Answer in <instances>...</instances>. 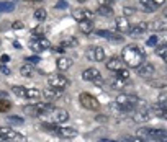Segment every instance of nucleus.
I'll return each mask as SVG.
<instances>
[{
  "label": "nucleus",
  "mask_w": 167,
  "mask_h": 142,
  "mask_svg": "<svg viewBox=\"0 0 167 142\" xmlns=\"http://www.w3.org/2000/svg\"><path fill=\"white\" fill-rule=\"evenodd\" d=\"M121 59L125 62L128 69H138L141 64L146 61V54H144L143 47L138 44H128L123 47L121 51Z\"/></svg>",
  "instance_id": "1"
},
{
  "label": "nucleus",
  "mask_w": 167,
  "mask_h": 142,
  "mask_svg": "<svg viewBox=\"0 0 167 142\" xmlns=\"http://www.w3.org/2000/svg\"><path fill=\"white\" fill-rule=\"evenodd\" d=\"M38 118L46 124H64L69 119V113L66 110H62V108H56V106H53L51 110L41 113Z\"/></svg>",
  "instance_id": "2"
},
{
  "label": "nucleus",
  "mask_w": 167,
  "mask_h": 142,
  "mask_svg": "<svg viewBox=\"0 0 167 142\" xmlns=\"http://www.w3.org/2000/svg\"><path fill=\"white\" fill-rule=\"evenodd\" d=\"M115 103H117L121 110H125L126 113H131L133 110L138 108V105L141 103V100L136 95H131V93H120L117 96V100H115Z\"/></svg>",
  "instance_id": "3"
},
{
  "label": "nucleus",
  "mask_w": 167,
  "mask_h": 142,
  "mask_svg": "<svg viewBox=\"0 0 167 142\" xmlns=\"http://www.w3.org/2000/svg\"><path fill=\"white\" fill-rule=\"evenodd\" d=\"M138 136L143 137V139L148 137V139H152V140H161V139L167 137V131L161 129V127H143V129L138 131Z\"/></svg>",
  "instance_id": "4"
},
{
  "label": "nucleus",
  "mask_w": 167,
  "mask_h": 142,
  "mask_svg": "<svg viewBox=\"0 0 167 142\" xmlns=\"http://www.w3.org/2000/svg\"><path fill=\"white\" fill-rule=\"evenodd\" d=\"M28 46L33 52H43L46 49H51V42L44 36H31L28 41Z\"/></svg>",
  "instance_id": "5"
},
{
  "label": "nucleus",
  "mask_w": 167,
  "mask_h": 142,
  "mask_svg": "<svg viewBox=\"0 0 167 142\" xmlns=\"http://www.w3.org/2000/svg\"><path fill=\"white\" fill-rule=\"evenodd\" d=\"M48 83H49V87L51 88H57V90H64L69 85V79L66 75H64L62 72H59V74H51V75H48Z\"/></svg>",
  "instance_id": "6"
},
{
  "label": "nucleus",
  "mask_w": 167,
  "mask_h": 142,
  "mask_svg": "<svg viewBox=\"0 0 167 142\" xmlns=\"http://www.w3.org/2000/svg\"><path fill=\"white\" fill-rule=\"evenodd\" d=\"M79 101H81L82 108L89 110V111H98L100 110V101L95 96H92L90 93H81L79 95Z\"/></svg>",
  "instance_id": "7"
},
{
  "label": "nucleus",
  "mask_w": 167,
  "mask_h": 142,
  "mask_svg": "<svg viewBox=\"0 0 167 142\" xmlns=\"http://www.w3.org/2000/svg\"><path fill=\"white\" fill-rule=\"evenodd\" d=\"M0 140H3V142H18V140H23V137H21L17 131H13L12 127L0 126Z\"/></svg>",
  "instance_id": "8"
},
{
  "label": "nucleus",
  "mask_w": 167,
  "mask_h": 142,
  "mask_svg": "<svg viewBox=\"0 0 167 142\" xmlns=\"http://www.w3.org/2000/svg\"><path fill=\"white\" fill-rule=\"evenodd\" d=\"M85 57L92 62H102V61H105V49L102 46H92L87 49Z\"/></svg>",
  "instance_id": "9"
},
{
  "label": "nucleus",
  "mask_w": 167,
  "mask_h": 142,
  "mask_svg": "<svg viewBox=\"0 0 167 142\" xmlns=\"http://www.w3.org/2000/svg\"><path fill=\"white\" fill-rule=\"evenodd\" d=\"M154 72H156V67L152 66L151 62H146V61L136 69V74L139 77H143V79H151V77L154 75Z\"/></svg>",
  "instance_id": "10"
},
{
  "label": "nucleus",
  "mask_w": 167,
  "mask_h": 142,
  "mask_svg": "<svg viewBox=\"0 0 167 142\" xmlns=\"http://www.w3.org/2000/svg\"><path fill=\"white\" fill-rule=\"evenodd\" d=\"M149 30L151 31H167V15L157 17L152 21H149Z\"/></svg>",
  "instance_id": "11"
},
{
  "label": "nucleus",
  "mask_w": 167,
  "mask_h": 142,
  "mask_svg": "<svg viewBox=\"0 0 167 142\" xmlns=\"http://www.w3.org/2000/svg\"><path fill=\"white\" fill-rule=\"evenodd\" d=\"M149 30V23L148 21H139V23H136V25H131V28H129V34H131L133 38L136 36H141V34H144Z\"/></svg>",
  "instance_id": "12"
},
{
  "label": "nucleus",
  "mask_w": 167,
  "mask_h": 142,
  "mask_svg": "<svg viewBox=\"0 0 167 142\" xmlns=\"http://www.w3.org/2000/svg\"><path fill=\"white\" fill-rule=\"evenodd\" d=\"M115 26H117V31H118V33H128L129 28H131V23H129L128 17L121 15V17L115 18Z\"/></svg>",
  "instance_id": "13"
},
{
  "label": "nucleus",
  "mask_w": 167,
  "mask_h": 142,
  "mask_svg": "<svg viewBox=\"0 0 167 142\" xmlns=\"http://www.w3.org/2000/svg\"><path fill=\"white\" fill-rule=\"evenodd\" d=\"M72 17H74V20H77L79 23H81V21H85V20H92L93 13L89 8H76L72 12Z\"/></svg>",
  "instance_id": "14"
},
{
  "label": "nucleus",
  "mask_w": 167,
  "mask_h": 142,
  "mask_svg": "<svg viewBox=\"0 0 167 142\" xmlns=\"http://www.w3.org/2000/svg\"><path fill=\"white\" fill-rule=\"evenodd\" d=\"M98 77H102V74L95 67H89V69H85L82 72V80H85V82H95Z\"/></svg>",
  "instance_id": "15"
},
{
  "label": "nucleus",
  "mask_w": 167,
  "mask_h": 142,
  "mask_svg": "<svg viewBox=\"0 0 167 142\" xmlns=\"http://www.w3.org/2000/svg\"><path fill=\"white\" fill-rule=\"evenodd\" d=\"M125 67H126L125 62H123V59H120V57H112L110 61H107V69L112 70V72H115V74H117L118 70L125 69Z\"/></svg>",
  "instance_id": "16"
},
{
  "label": "nucleus",
  "mask_w": 167,
  "mask_h": 142,
  "mask_svg": "<svg viewBox=\"0 0 167 142\" xmlns=\"http://www.w3.org/2000/svg\"><path fill=\"white\" fill-rule=\"evenodd\" d=\"M97 34L98 36H102V38H105V39H108V41H121L123 39V36H121V33H118V31H108V30H98L97 31Z\"/></svg>",
  "instance_id": "17"
},
{
  "label": "nucleus",
  "mask_w": 167,
  "mask_h": 142,
  "mask_svg": "<svg viewBox=\"0 0 167 142\" xmlns=\"http://www.w3.org/2000/svg\"><path fill=\"white\" fill-rule=\"evenodd\" d=\"M43 96H44V100L53 101V100H57V98L62 96V90H57V88H46V90H43Z\"/></svg>",
  "instance_id": "18"
},
{
  "label": "nucleus",
  "mask_w": 167,
  "mask_h": 142,
  "mask_svg": "<svg viewBox=\"0 0 167 142\" xmlns=\"http://www.w3.org/2000/svg\"><path fill=\"white\" fill-rule=\"evenodd\" d=\"M70 66H72V61H70L69 57H64V56L56 61V67H57V70H59V72H62V74L67 72V70L70 69Z\"/></svg>",
  "instance_id": "19"
},
{
  "label": "nucleus",
  "mask_w": 167,
  "mask_h": 142,
  "mask_svg": "<svg viewBox=\"0 0 167 142\" xmlns=\"http://www.w3.org/2000/svg\"><path fill=\"white\" fill-rule=\"evenodd\" d=\"M148 83L154 88H167V75L165 77H159V79H148Z\"/></svg>",
  "instance_id": "20"
},
{
  "label": "nucleus",
  "mask_w": 167,
  "mask_h": 142,
  "mask_svg": "<svg viewBox=\"0 0 167 142\" xmlns=\"http://www.w3.org/2000/svg\"><path fill=\"white\" fill-rule=\"evenodd\" d=\"M128 83H129V80H126V79H120V77H115V79L110 80V87L117 88V90H123V87H126Z\"/></svg>",
  "instance_id": "21"
},
{
  "label": "nucleus",
  "mask_w": 167,
  "mask_h": 142,
  "mask_svg": "<svg viewBox=\"0 0 167 142\" xmlns=\"http://www.w3.org/2000/svg\"><path fill=\"white\" fill-rule=\"evenodd\" d=\"M41 96H43V90H38V88H26L25 98H28V100H39Z\"/></svg>",
  "instance_id": "22"
},
{
  "label": "nucleus",
  "mask_w": 167,
  "mask_h": 142,
  "mask_svg": "<svg viewBox=\"0 0 167 142\" xmlns=\"http://www.w3.org/2000/svg\"><path fill=\"white\" fill-rule=\"evenodd\" d=\"M81 31L84 34H90L93 31V28H95V25H93V21L92 20H85V21H81Z\"/></svg>",
  "instance_id": "23"
},
{
  "label": "nucleus",
  "mask_w": 167,
  "mask_h": 142,
  "mask_svg": "<svg viewBox=\"0 0 167 142\" xmlns=\"http://www.w3.org/2000/svg\"><path fill=\"white\" fill-rule=\"evenodd\" d=\"M138 2H139V5L143 7L144 12H156L157 10V5L152 0H138Z\"/></svg>",
  "instance_id": "24"
},
{
  "label": "nucleus",
  "mask_w": 167,
  "mask_h": 142,
  "mask_svg": "<svg viewBox=\"0 0 167 142\" xmlns=\"http://www.w3.org/2000/svg\"><path fill=\"white\" fill-rule=\"evenodd\" d=\"M97 13H98V15H102V17H113L115 15V12H113V8H112V7H107V5H98V8H97Z\"/></svg>",
  "instance_id": "25"
},
{
  "label": "nucleus",
  "mask_w": 167,
  "mask_h": 142,
  "mask_svg": "<svg viewBox=\"0 0 167 142\" xmlns=\"http://www.w3.org/2000/svg\"><path fill=\"white\" fill-rule=\"evenodd\" d=\"M33 72H34V69H33L31 64H28V62L25 64V66H21V67H20V74L23 75V77H31Z\"/></svg>",
  "instance_id": "26"
},
{
  "label": "nucleus",
  "mask_w": 167,
  "mask_h": 142,
  "mask_svg": "<svg viewBox=\"0 0 167 142\" xmlns=\"http://www.w3.org/2000/svg\"><path fill=\"white\" fill-rule=\"evenodd\" d=\"M77 44H79V42H77L76 38H66V39L61 41V46H62L64 49H67V47H76Z\"/></svg>",
  "instance_id": "27"
},
{
  "label": "nucleus",
  "mask_w": 167,
  "mask_h": 142,
  "mask_svg": "<svg viewBox=\"0 0 167 142\" xmlns=\"http://www.w3.org/2000/svg\"><path fill=\"white\" fill-rule=\"evenodd\" d=\"M34 18L38 20V21H44L48 18V12L44 8H38V10L34 12Z\"/></svg>",
  "instance_id": "28"
},
{
  "label": "nucleus",
  "mask_w": 167,
  "mask_h": 142,
  "mask_svg": "<svg viewBox=\"0 0 167 142\" xmlns=\"http://www.w3.org/2000/svg\"><path fill=\"white\" fill-rule=\"evenodd\" d=\"M46 33H48L46 26H38V28H34V30H31V36H44Z\"/></svg>",
  "instance_id": "29"
},
{
  "label": "nucleus",
  "mask_w": 167,
  "mask_h": 142,
  "mask_svg": "<svg viewBox=\"0 0 167 142\" xmlns=\"http://www.w3.org/2000/svg\"><path fill=\"white\" fill-rule=\"evenodd\" d=\"M15 5L12 2H0V12H13Z\"/></svg>",
  "instance_id": "30"
},
{
  "label": "nucleus",
  "mask_w": 167,
  "mask_h": 142,
  "mask_svg": "<svg viewBox=\"0 0 167 142\" xmlns=\"http://www.w3.org/2000/svg\"><path fill=\"white\" fill-rule=\"evenodd\" d=\"M121 142H146V140L139 136H123Z\"/></svg>",
  "instance_id": "31"
},
{
  "label": "nucleus",
  "mask_w": 167,
  "mask_h": 142,
  "mask_svg": "<svg viewBox=\"0 0 167 142\" xmlns=\"http://www.w3.org/2000/svg\"><path fill=\"white\" fill-rule=\"evenodd\" d=\"M157 103L161 105L164 110H167V93H165V91L159 93V96H157Z\"/></svg>",
  "instance_id": "32"
},
{
  "label": "nucleus",
  "mask_w": 167,
  "mask_h": 142,
  "mask_svg": "<svg viewBox=\"0 0 167 142\" xmlns=\"http://www.w3.org/2000/svg\"><path fill=\"white\" fill-rule=\"evenodd\" d=\"M12 91H13V93H15L17 96L25 98V95H26V87H13Z\"/></svg>",
  "instance_id": "33"
},
{
  "label": "nucleus",
  "mask_w": 167,
  "mask_h": 142,
  "mask_svg": "<svg viewBox=\"0 0 167 142\" xmlns=\"http://www.w3.org/2000/svg\"><path fill=\"white\" fill-rule=\"evenodd\" d=\"M156 54H157V56H161V57H162V61L167 64V46L157 47V49H156Z\"/></svg>",
  "instance_id": "34"
},
{
  "label": "nucleus",
  "mask_w": 167,
  "mask_h": 142,
  "mask_svg": "<svg viewBox=\"0 0 167 142\" xmlns=\"http://www.w3.org/2000/svg\"><path fill=\"white\" fill-rule=\"evenodd\" d=\"M12 108V103L8 100H0V113H7Z\"/></svg>",
  "instance_id": "35"
},
{
  "label": "nucleus",
  "mask_w": 167,
  "mask_h": 142,
  "mask_svg": "<svg viewBox=\"0 0 167 142\" xmlns=\"http://www.w3.org/2000/svg\"><path fill=\"white\" fill-rule=\"evenodd\" d=\"M117 77H120V79H126V80H129V70H128V67L118 70V72H117Z\"/></svg>",
  "instance_id": "36"
},
{
  "label": "nucleus",
  "mask_w": 167,
  "mask_h": 142,
  "mask_svg": "<svg viewBox=\"0 0 167 142\" xmlns=\"http://www.w3.org/2000/svg\"><path fill=\"white\" fill-rule=\"evenodd\" d=\"M26 62L31 64V66H33V64H39V62H41V57H39V56H28Z\"/></svg>",
  "instance_id": "37"
},
{
  "label": "nucleus",
  "mask_w": 167,
  "mask_h": 142,
  "mask_svg": "<svg viewBox=\"0 0 167 142\" xmlns=\"http://www.w3.org/2000/svg\"><path fill=\"white\" fill-rule=\"evenodd\" d=\"M8 123H12V124H23V119L18 118V116H10L8 118Z\"/></svg>",
  "instance_id": "38"
},
{
  "label": "nucleus",
  "mask_w": 167,
  "mask_h": 142,
  "mask_svg": "<svg viewBox=\"0 0 167 142\" xmlns=\"http://www.w3.org/2000/svg\"><path fill=\"white\" fill-rule=\"evenodd\" d=\"M157 42H159V38H157V36H149V39L146 41V44H148V46H156Z\"/></svg>",
  "instance_id": "39"
},
{
  "label": "nucleus",
  "mask_w": 167,
  "mask_h": 142,
  "mask_svg": "<svg viewBox=\"0 0 167 142\" xmlns=\"http://www.w3.org/2000/svg\"><path fill=\"white\" fill-rule=\"evenodd\" d=\"M12 28H13V30H23V28H25V23H23V21H13V23H12Z\"/></svg>",
  "instance_id": "40"
},
{
  "label": "nucleus",
  "mask_w": 167,
  "mask_h": 142,
  "mask_svg": "<svg viewBox=\"0 0 167 142\" xmlns=\"http://www.w3.org/2000/svg\"><path fill=\"white\" fill-rule=\"evenodd\" d=\"M133 13H136L134 8H131V7H123V15L128 17V15H133Z\"/></svg>",
  "instance_id": "41"
},
{
  "label": "nucleus",
  "mask_w": 167,
  "mask_h": 142,
  "mask_svg": "<svg viewBox=\"0 0 167 142\" xmlns=\"http://www.w3.org/2000/svg\"><path fill=\"white\" fill-rule=\"evenodd\" d=\"M51 51H53L54 54H62L64 52V47L59 44V46H51Z\"/></svg>",
  "instance_id": "42"
},
{
  "label": "nucleus",
  "mask_w": 167,
  "mask_h": 142,
  "mask_svg": "<svg viewBox=\"0 0 167 142\" xmlns=\"http://www.w3.org/2000/svg\"><path fill=\"white\" fill-rule=\"evenodd\" d=\"M0 72H2V74H5V75H8V74H10V69L7 67L3 62H0Z\"/></svg>",
  "instance_id": "43"
},
{
  "label": "nucleus",
  "mask_w": 167,
  "mask_h": 142,
  "mask_svg": "<svg viewBox=\"0 0 167 142\" xmlns=\"http://www.w3.org/2000/svg\"><path fill=\"white\" fill-rule=\"evenodd\" d=\"M56 8H67V2H66V0L57 2V3H56Z\"/></svg>",
  "instance_id": "44"
},
{
  "label": "nucleus",
  "mask_w": 167,
  "mask_h": 142,
  "mask_svg": "<svg viewBox=\"0 0 167 142\" xmlns=\"http://www.w3.org/2000/svg\"><path fill=\"white\" fill-rule=\"evenodd\" d=\"M113 2H115V0H98V5H107V7H110Z\"/></svg>",
  "instance_id": "45"
},
{
  "label": "nucleus",
  "mask_w": 167,
  "mask_h": 142,
  "mask_svg": "<svg viewBox=\"0 0 167 142\" xmlns=\"http://www.w3.org/2000/svg\"><path fill=\"white\" fill-rule=\"evenodd\" d=\"M8 61H10V57H8V56H5V54L2 56V57H0V62H3V64H5V62H8Z\"/></svg>",
  "instance_id": "46"
},
{
  "label": "nucleus",
  "mask_w": 167,
  "mask_h": 142,
  "mask_svg": "<svg viewBox=\"0 0 167 142\" xmlns=\"http://www.w3.org/2000/svg\"><path fill=\"white\" fill-rule=\"evenodd\" d=\"M152 2H154L157 7H161V5H164V3H165V0H152Z\"/></svg>",
  "instance_id": "47"
},
{
  "label": "nucleus",
  "mask_w": 167,
  "mask_h": 142,
  "mask_svg": "<svg viewBox=\"0 0 167 142\" xmlns=\"http://www.w3.org/2000/svg\"><path fill=\"white\" fill-rule=\"evenodd\" d=\"M98 142H117V140H112V139H102V140H98Z\"/></svg>",
  "instance_id": "48"
},
{
  "label": "nucleus",
  "mask_w": 167,
  "mask_h": 142,
  "mask_svg": "<svg viewBox=\"0 0 167 142\" xmlns=\"http://www.w3.org/2000/svg\"><path fill=\"white\" fill-rule=\"evenodd\" d=\"M156 142H167V137H165V139H161V140H156Z\"/></svg>",
  "instance_id": "49"
},
{
  "label": "nucleus",
  "mask_w": 167,
  "mask_h": 142,
  "mask_svg": "<svg viewBox=\"0 0 167 142\" xmlns=\"http://www.w3.org/2000/svg\"><path fill=\"white\" fill-rule=\"evenodd\" d=\"M77 2H79V3H84V2H87V0H77Z\"/></svg>",
  "instance_id": "50"
}]
</instances>
